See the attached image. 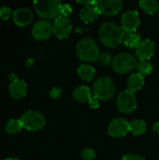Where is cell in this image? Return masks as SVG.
<instances>
[{"label":"cell","instance_id":"6da1fadb","mask_svg":"<svg viewBox=\"0 0 159 160\" xmlns=\"http://www.w3.org/2000/svg\"><path fill=\"white\" fill-rule=\"evenodd\" d=\"M126 32L122 27L113 22L103 23L98 31V37L102 44L108 48H115L124 42Z\"/></svg>","mask_w":159,"mask_h":160},{"label":"cell","instance_id":"7a4b0ae2","mask_svg":"<svg viewBox=\"0 0 159 160\" xmlns=\"http://www.w3.org/2000/svg\"><path fill=\"white\" fill-rule=\"evenodd\" d=\"M76 52L79 58L85 62H95L98 60L100 55L99 49L96 41L89 38H83L78 42Z\"/></svg>","mask_w":159,"mask_h":160},{"label":"cell","instance_id":"3957f363","mask_svg":"<svg viewBox=\"0 0 159 160\" xmlns=\"http://www.w3.org/2000/svg\"><path fill=\"white\" fill-rule=\"evenodd\" d=\"M36 12L44 19H53L59 15L61 0H33Z\"/></svg>","mask_w":159,"mask_h":160},{"label":"cell","instance_id":"277c9868","mask_svg":"<svg viewBox=\"0 0 159 160\" xmlns=\"http://www.w3.org/2000/svg\"><path fill=\"white\" fill-rule=\"evenodd\" d=\"M94 97L99 100H109L115 93L113 82L108 77L98 78L93 84Z\"/></svg>","mask_w":159,"mask_h":160},{"label":"cell","instance_id":"5b68a950","mask_svg":"<svg viewBox=\"0 0 159 160\" xmlns=\"http://www.w3.org/2000/svg\"><path fill=\"white\" fill-rule=\"evenodd\" d=\"M137 65L138 62L136 58L132 54L127 52H123L116 55L112 62L113 70L120 74L130 72L135 68H137Z\"/></svg>","mask_w":159,"mask_h":160},{"label":"cell","instance_id":"8992f818","mask_svg":"<svg viewBox=\"0 0 159 160\" xmlns=\"http://www.w3.org/2000/svg\"><path fill=\"white\" fill-rule=\"evenodd\" d=\"M20 120L22 124V127L30 131L40 130L44 128L46 124V120L44 116L41 113L35 111L25 112L22 115Z\"/></svg>","mask_w":159,"mask_h":160},{"label":"cell","instance_id":"52a82bcc","mask_svg":"<svg viewBox=\"0 0 159 160\" xmlns=\"http://www.w3.org/2000/svg\"><path fill=\"white\" fill-rule=\"evenodd\" d=\"M117 107L123 113L132 112L137 108V100L134 93L128 89L120 93L117 98Z\"/></svg>","mask_w":159,"mask_h":160},{"label":"cell","instance_id":"ba28073f","mask_svg":"<svg viewBox=\"0 0 159 160\" xmlns=\"http://www.w3.org/2000/svg\"><path fill=\"white\" fill-rule=\"evenodd\" d=\"M141 23L139 13L135 10H128L121 17V27L126 33H134Z\"/></svg>","mask_w":159,"mask_h":160},{"label":"cell","instance_id":"9c48e42d","mask_svg":"<svg viewBox=\"0 0 159 160\" xmlns=\"http://www.w3.org/2000/svg\"><path fill=\"white\" fill-rule=\"evenodd\" d=\"M72 30V25L68 17L58 15L52 24L53 34L58 38H66L68 37Z\"/></svg>","mask_w":159,"mask_h":160},{"label":"cell","instance_id":"30bf717a","mask_svg":"<svg viewBox=\"0 0 159 160\" xmlns=\"http://www.w3.org/2000/svg\"><path fill=\"white\" fill-rule=\"evenodd\" d=\"M123 0H97L96 7L100 14L113 16L121 10Z\"/></svg>","mask_w":159,"mask_h":160},{"label":"cell","instance_id":"8fae6325","mask_svg":"<svg viewBox=\"0 0 159 160\" xmlns=\"http://www.w3.org/2000/svg\"><path fill=\"white\" fill-rule=\"evenodd\" d=\"M129 124L126 119L124 118H116L113 119L110 125H109V134L113 138H119L124 137L127 134L128 131H130Z\"/></svg>","mask_w":159,"mask_h":160},{"label":"cell","instance_id":"7c38bea8","mask_svg":"<svg viewBox=\"0 0 159 160\" xmlns=\"http://www.w3.org/2000/svg\"><path fill=\"white\" fill-rule=\"evenodd\" d=\"M52 32V24L46 20L37 22L32 28V35L37 40H45L49 38Z\"/></svg>","mask_w":159,"mask_h":160},{"label":"cell","instance_id":"4fadbf2b","mask_svg":"<svg viewBox=\"0 0 159 160\" xmlns=\"http://www.w3.org/2000/svg\"><path fill=\"white\" fill-rule=\"evenodd\" d=\"M155 43L150 39L142 40L136 48V55L141 61L149 60L155 53Z\"/></svg>","mask_w":159,"mask_h":160},{"label":"cell","instance_id":"5bb4252c","mask_svg":"<svg viewBox=\"0 0 159 160\" xmlns=\"http://www.w3.org/2000/svg\"><path fill=\"white\" fill-rule=\"evenodd\" d=\"M12 18L15 24L26 26L33 21V12L27 8H20L13 12Z\"/></svg>","mask_w":159,"mask_h":160},{"label":"cell","instance_id":"9a60e30c","mask_svg":"<svg viewBox=\"0 0 159 160\" xmlns=\"http://www.w3.org/2000/svg\"><path fill=\"white\" fill-rule=\"evenodd\" d=\"M10 96L15 99H21L25 97L27 92V85L24 81L20 79H15L9 85L8 88Z\"/></svg>","mask_w":159,"mask_h":160},{"label":"cell","instance_id":"2e32d148","mask_svg":"<svg viewBox=\"0 0 159 160\" xmlns=\"http://www.w3.org/2000/svg\"><path fill=\"white\" fill-rule=\"evenodd\" d=\"M99 14L100 13L96 6H86L81 10L80 18L85 23H89L95 22Z\"/></svg>","mask_w":159,"mask_h":160},{"label":"cell","instance_id":"e0dca14e","mask_svg":"<svg viewBox=\"0 0 159 160\" xmlns=\"http://www.w3.org/2000/svg\"><path fill=\"white\" fill-rule=\"evenodd\" d=\"M144 85V78L141 73H133L127 80V89L133 93L141 90Z\"/></svg>","mask_w":159,"mask_h":160},{"label":"cell","instance_id":"ac0fdd59","mask_svg":"<svg viewBox=\"0 0 159 160\" xmlns=\"http://www.w3.org/2000/svg\"><path fill=\"white\" fill-rule=\"evenodd\" d=\"M92 94L90 89L87 86L81 85L77 87L73 92V98L79 102H89L92 98Z\"/></svg>","mask_w":159,"mask_h":160},{"label":"cell","instance_id":"d6986e66","mask_svg":"<svg viewBox=\"0 0 159 160\" xmlns=\"http://www.w3.org/2000/svg\"><path fill=\"white\" fill-rule=\"evenodd\" d=\"M78 74L82 80L90 82L94 79L96 75V70L90 65H81L78 68Z\"/></svg>","mask_w":159,"mask_h":160},{"label":"cell","instance_id":"ffe728a7","mask_svg":"<svg viewBox=\"0 0 159 160\" xmlns=\"http://www.w3.org/2000/svg\"><path fill=\"white\" fill-rule=\"evenodd\" d=\"M141 36L137 33H126L124 43L127 47L131 49H136L138 45L141 43Z\"/></svg>","mask_w":159,"mask_h":160},{"label":"cell","instance_id":"44dd1931","mask_svg":"<svg viewBox=\"0 0 159 160\" xmlns=\"http://www.w3.org/2000/svg\"><path fill=\"white\" fill-rule=\"evenodd\" d=\"M141 8L148 14H155L158 11L159 5L156 0H140Z\"/></svg>","mask_w":159,"mask_h":160},{"label":"cell","instance_id":"7402d4cb","mask_svg":"<svg viewBox=\"0 0 159 160\" xmlns=\"http://www.w3.org/2000/svg\"><path fill=\"white\" fill-rule=\"evenodd\" d=\"M22 124L21 120L11 119L6 125V131L10 135H15L22 129Z\"/></svg>","mask_w":159,"mask_h":160},{"label":"cell","instance_id":"603a6c76","mask_svg":"<svg viewBox=\"0 0 159 160\" xmlns=\"http://www.w3.org/2000/svg\"><path fill=\"white\" fill-rule=\"evenodd\" d=\"M129 127L130 132H132L136 136L142 135L146 131V124L142 120H134L129 124Z\"/></svg>","mask_w":159,"mask_h":160},{"label":"cell","instance_id":"cb8c5ba5","mask_svg":"<svg viewBox=\"0 0 159 160\" xmlns=\"http://www.w3.org/2000/svg\"><path fill=\"white\" fill-rule=\"evenodd\" d=\"M137 69L142 75H149L153 72V66L148 61H140L137 65Z\"/></svg>","mask_w":159,"mask_h":160},{"label":"cell","instance_id":"d4e9b609","mask_svg":"<svg viewBox=\"0 0 159 160\" xmlns=\"http://www.w3.org/2000/svg\"><path fill=\"white\" fill-rule=\"evenodd\" d=\"M13 15L12 10L8 7H2L0 8V19L2 20H8L11 16Z\"/></svg>","mask_w":159,"mask_h":160},{"label":"cell","instance_id":"484cf974","mask_svg":"<svg viewBox=\"0 0 159 160\" xmlns=\"http://www.w3.org/2000/svg\"><path fill=\"white\" fill-rule=\"evenodd\" d=\"M98 61H99V64L102 65V66H109L111 61H112V56L109 52H104L102 54L99 55L98 57Z\"/></svg>","mask_w":159,"mask_h":160},{"label":"cell","instance_id":"4316f807","mask_svg":"<svg viewBox=\"0 0 159 160\" xmlns=\"http://www.w3.org/2000/svg\"><path fill=\"white\" fill-rule=\"evenodd\" d=\"M82 157L85 160H92L96 158V153L91 148H85L82 151Z\"/></svg>","mask_w":159,"mask_h":160},{"label":"cell","instance_id":"83f0119b","mask_svg":"<svg viewBox=\"0 0 159 160\" xmlns=\"http://www.w3.org/2000/svg\"><path fill=\"white\" fill-rule=\"evenodd\" d=\"M73 9L72 8L69 6V5H61V8H60V11H59V15L61 16H66V17H68L71 13H72Z\"/></svg>","mask_w":159,"mask_h":160},{"label":"cell","instance_id":"f1b7e54d","mask_svg":"<svg viewBox=\"0 0 159 160\" xmlns=\"http://www.w3.org/2000/svg\"><path fill=\"white\" fill-rule=\"evenodd\" d=\"M122 160H145L144 158H142L140 155H136V154H128L123 157Z\"/></svg>","mask_w":159,"mask_h":160},{"label":"cell","instance_id":"f546056e","mask_svg":"<svg viewBox=\"0 0 159 160\" xmlns=\"http://www.w3.org/2000/svg\"><path fill=\"white\" fill-rule=\"evenodd\" d=\"M61 93H62V91H61L60 88L54 87V88H52V89L51 90L50 96H51V98H58L61 96Z\"/></svg>","mask_w":159,"mask_h":160},{"label":"cell","instance_id":"4dcf8cb0","mask_svg":"<svg viewBox=\"0 0 159 160\" xmlns=\"http://www.w3.org/2000/svg\"><path fill=\"white\" fill-rule=\"evenodd\" d=\"M89 104H90V107L93 108V109H97L99 107V99H97V98H95L94 96L92 97V98L89 100Z\"/></svg>","mask_w":159,"mask_h":160},{"label":"cell","instance_id":"1f68e13d","mask_svg":"<svg viewBox=\"0 0 159 160\" xmlns=\"http://www.w3.org/2000/svg\"><path fill=\"white\" fill-rule=\"evenodd\" d=\"M79 4L85 6H96L97 0H76Z\"/></svg>","mask_w":159,"mask_h":160},{"label":"cell","instance_id":"d6a6232c","mask_svg":"<svg viewBox=\"0 0 159 160\" xmlns=\"http://www.w3.org/2000/svg\"><path fill=\"white\" fill-rule=\"evenodd\" d=\"M154 130H155L157 133H158L159 134V122L155 124V126H154Z\"/></svg>","mask_w":159,"mask_h":160},{"label":"cell","instance_id":"836d02e7","mask_svg":"<svg viewBox=\"0 0 159 160\" xmlns=\"http://www.w3.org/2000/svg\"><path fill=\"white\" fill-rule=\"evenodd\" d=\"M5 160H19V159H17V158H7V159H5Z\"/></svg>","mask_w":159,"mask_h":160}]
</instances>
